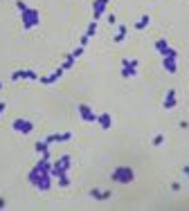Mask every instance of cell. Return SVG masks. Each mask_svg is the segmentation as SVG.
Returning <instances> with one entry per match:
<instances>
[{"instance_id":"6da1fadb","label":"cell","mask_w":189,"mask_h":211,"mask_svg":"<svg viewBox=\"0 0 189 211\" xmlns=\"http://www.w3.org/2000/svg\"><path fill=\"white\" fill-rule=\"evenodd\" d=\"M162 139H164V137H162V135H158L155 139H153V144H155V146H160V144H162Z\"/></svg>"},{"instance_id":"7a4b0ae2","label":"cell","mask_w":189,"mask_h":211,"mask_svg":"<svg viewBox=\"0 0 189 211\" xmlns=\"http://www.w3.org/2000/svg\"><path fill=\"white\" fill-rule=\"evenodd\" d=\"M101 124H104V128H108V124H110V119H108V117H101Z\"/></svg>"}]
</instances>
